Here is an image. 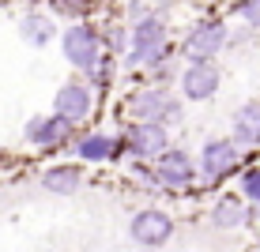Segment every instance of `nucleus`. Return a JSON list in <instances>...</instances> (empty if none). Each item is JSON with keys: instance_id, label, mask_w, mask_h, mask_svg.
Listing matches in <instances>:
<instances>
[{"instance_id": "nucleus-1", "label": "nucleus", "mask_w": 260, "mask_h": 252, "mask_svg": "<svg viewBox=\"0 0 260 252\" xmlns=\"http://www.w3.org/2000/svg\"><path fill=\"white\" fill-rule=\"evenodd\" d=\"M170 42H166V23L158 19V15H147V19L136 23V30H132L128 38V57L132 64H158V60L166 57Z\"/></svg>"}, {"instance_id": "nucleus-2", "label": "nucleus", "mask_w": 260, "mask_h": 252, "mask_svg": "<svg viewBox=\"0 0 260 252\" xmlns=\"http://www.w3.org/2000/svg\"><path fill=\"white\" fill-rule=\"evenodd\" d=\"M60 49H64L68 64H76L79 71H98V60H102V38H98L94 26L76 23L64 30L60 38Z\"/></svg>"}, {"instance_id": "nucleus-3", "label": "nucleus", "mask_w": 260, "mask_h": 252, "mask_svg": "<svg viewBox=\"0 0 260 252\" xmlns=\"http://www.w3.org/2000/svg\"><path fill=\"white\" fill-rule=\"evenodd\" d=\"M226 38H230V30H226L222 19H204V23H196L189 30V38L181 42V53L189 60H215V53L226 46Z\"/></svg>"}, {"instance_id": "nucleus-4", "label": "nucleus", "mask_w": 260, "mask_h": 252, "mask_svg": "<svg viewBox=\"0 0 260 252\" xmlns=\"http://www.w3.org/2000/svg\"><path fill=\"white\" fill-rule=\"evenodd\" d=\"M128 233L132 241L143 248H162L170 237H174V219H170L166 211H158V207H147V211H136L128 222Z\"/></svg>"}, {"instance_id": "nucleus-5", "label": "nucleus", "mask_w": 260, "mask_h": 252, "mask_svg": "<svg viewBox=\"0 0 260 252\" xmlns=\"http://www.w3.org/2000/svg\"><path fill=\"white\" fill-rule=\"evenodd\" d=\"M222 83V71L215 60H192L189 68L181 71V94L189 98V102H208V98L219 91Z\"/></svg>"}, {"instance_id": "nucleus-6", "label": "nucleus", "mask_w": 260, "mask_h": 252, "mask_svg": "<svg viewBox=\"0 0 260 252\" xmlns=\"http://www.w3.org/2000/svg\"><path fill=\"white\" fill-rule=\"evenodd\" d=\"M238 143L234 139H208L200 151V173L208 177V181H222L226 173H234L238 169Z\"/></svg>"}, {"instance_id": "nucleus-7", "label": "nucleus", "mask_w": 260, "mask_h": 252, "mask_svg": "<svg viewBox=\"0 0 260 252\" xmlns=\"http://www.w3.org/2000/svg\"><path fill=\"white\" fill-rule=\"evenodd\" d=\"M132 113H136L140 121L166 124V121H177V117H181V102H177L174 94H166L162 87H151V91L132 98Z\"/></svg>"}, {"instance_id": "nucleus-8", "label": "nucleus", "mask_w": 260, "mask_h": 252, "mask_svg": "<svg viewBox=\"0 0 260 252\" xmlns=\"http://www.w3.org/2000/svg\"><path fill=\"white\" fill-rule=\"evenodd\" d=\"M91 110H94V94H91V87H87V83H64L57 91V98H53V113H60L72 124L87 121Z\"/></svg>"}, {"instance_id": "nucleus-9", "label": "nucleus", "mask_w": 260, "mask_h": 252, "mask_svg": "<svg viewBox=\"0 0 260 252\" xmlns=\"http://www.w3.org/2000/svg\"><path fill=\"white\" fill-rule=\"evenodd\" d=\"M155 166H158V181H162L166 188H189L196 181V166H192V158L185 155L181 147H177V151L166 147Z\"/></svg>"}, {"instance_id": "nucleus-10", "label": "nucleus", "mask_w": 260, "mask_h": 252, "mask_svg": "<svg viewBox=\"0 0 260 252\" xmlns=\"http://www.w3.org/2000/svg\"><path fill=\"white\" fill-rule=\"evenodd\" d=\"M68 136H72V121H64L60 113L34 117V121L26 124V139H30L34 147H60V143H68Z\"/></svg>"}, {"instance_id": "nucleus-11", "label": "nucleus", "mask_w": 260, "mask_h": 252, "mask_svg": "<svg viewBox=\"0 0 260 252\" xmlns=\"http://www.w3.org/2000/svg\"><path fill=\"white\" fill-rule=\"evenodd\" d=\"M128 147L136 158H151V155H162L166 151V124L155 121H140L128 128Z\"/></svg>"}, {"instance_id": "nucleus-12", "label": "nucleus", "mask_w": 260, "mask_h": 252, "mask_svg": "<svg viewBox=\"0 0 260 252\" xmlns=\"http://www.w3.org/2000/svg\"><path fill=\"white\" fill-rule=\"evenodd\" d=\"M249 219H253V211H249L245 200H238V196H222V200L211 207V226H215V230L249 226Z\"/></svg>"}, {"instance_id": "nucleus-13", "label": "nucleus", "mask_w": 260, "mask_h": 252, "mask_svg": "<svg viewBox=\"0 0 260 252\" xmlns=\"http://www.w3.org/2000/svg\"><path fill=\"white\" fill-rule=\"evenodd\" d=\"M234 143L238 147H260V102H245L234 113Z\"/></svg>"}, {"instance_id": "nucleus-14", "label": "nucleus", "mask_w": 260, "mask_h": 252, "mask_svg": "<svg viewBox=\"0 0 260 252\" xmlns=\"http://www.w3.org/2000/svg\"><path fill=\"white\" fill-rule=\"evenodd\" d=\"M19 30H23V38L30 42V46H49V42H53V19L42 15V12H30L19 23Z\"/></svg>"}, {"instance_id": "nucleus-15", "label": "nucleus", "mask_w": 260, "mask_h": 252, "mask_svg": "<svg viewBox=\"0 0 260 252\" xmlns=\"http://www.w3.org/2000/svg\"><path fill=\"white\" fill-rule=\"evenodd\" d=\"M79 181H83V173H79L76 166H57V169H49V173L42 177V185H46L49 192H60V196H72L79 188Z\"/></svg>"}, {"instance_id": "nucleus-16", "label": "nucleus", "mask_w": 260, "mask_h": 252, "mask_svg": "<svg viewBox=\"0 0 260 252\" xmlns=\"http://www.w3.org/2000/svg\"><path fill=\"white\" fill-rule=\"evenodd\" d=\"M110 155H117V139H110V136H87L79 143V158L83 162H106Z\"/></svg>"}, {"instance_id": "nucleus-17", "label": "nucleus", "mask_w": 260, "mask_h": 252, "mask_svg": "<svg viewBox=\"0 0 260 252\" xmlns=\"http://www.w3.org/2000/svg\"><path fill=\"white\" fill-rule=\"evenodd\" d=\"M241 196L260 207V169H245V177H241Z\"/></svg>"}, {"instance_id": "nucleus-18", "label": "nucleus", "mask_w": 260, "mask_h": 252, "mask_svg": "<svg viewBox=\"0 0 260 252\" xmlns=\"http://www.w3.org/2000/svg\"><path fill=\"white\" fill-rule=\"evenodd\" d=\"M234 12H238L249 26H260V0H238Z\"/></svg>"}, {"instance_id": "nucleus-19", "label": "nucleus", "mask_w": 260, "mask_h": 252, "mask_svg": "<svg viewBox=\"0 0 260 252\" xmlns=\"http://www.w3.org/2000/svg\"><path fill=\"white\" fill-rule=\"evenodd\" d=\"M256 219H260V207H256Z\"/></svg>"}]
</instances>
